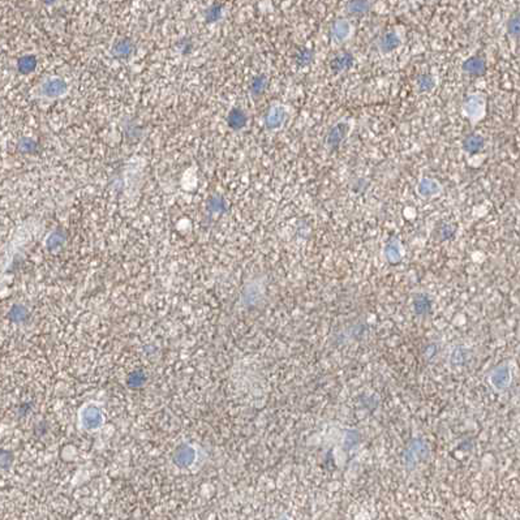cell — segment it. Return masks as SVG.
<instances>
[{
  "instance_id": "cell-8",
  "label": "cell",
  "mask_w": 520,
  "mask_h": 520,
  "mask_svg": "<svg viewBox=\"0 0 520 520\" xmlns=\"http://www.w3.org/2000/svg\"><path fill=\"white\" fill-rule=\"evenodd\" d=\"M401 46V40L395 31H388L378 40V48L382 54H391Z\"/></svg>"
},
{
  "instance_id": "cell-15",
  "label": "cell",
  "mask_w": 520,
  "mask_h": 520,
  "mask_svg": "<svg viewBox=\"0 0 520 520\" xmlns=\"http://www.w3.org/2000/svg\"><path fill=\"white\" fill-rule=\"evenodd\" d=\"M267 85H269V80H267V77H266L265 74L256 76L251 84L252 94H255V95H260V94H262L263 91L266 90Z\"/></svg>"
},
{
  "instance_id": "cell-6",
  "label": "cell",
  "mask_w": 520,
  "mask_h": 520,
  "mask_svg": "<svg viewBox=\"0 0 520 520\" xmlns=\"http://www.w3.org/2000/svg\"><path fill=\"white\" fill-rule=\"evenodd\" d=\"M352 33V26L344 18L337 20L330 28V38L335 43H343L350 38Z\"/></svg>"
},
{
  "instance_id": "cell-1",
  "label": "cell",
  "mask_w": 520,
  "mask_h": 520,
  "mask_svg": "<svg viewBox=\"0 0 520 520\" xmlns=\"http://www.w3.org/2000/svg\"><path fill=\"white\" fill-rule=\"evenodd\" d=\"M486 111L485 97L481 94H472L467 97L463 103V113L471 122L483 119Z\"/></svg>"
},
{
  "instance_id": "cell-10",
  "label": "cell",
  "mask_w": 520,
  "mask_h": 520,
  "mask_svg": "<svg viewBox=\"0 0 520 520\" xmlns=\"http://www.w3.org/2000/svg\"><path fill=\"white\" fill-rule=\"evenodd\" d=\"M65 90H67V85H65V82L63 81V80L48 79L47 81L43 84V93H45L46 97H48V98H56V97L64 94Z\"/></svg>"
},
{
  "instance_id": "cell-18",
  "label": "cell",
  "mask_w": 520,
  "mask_h": 520,
  "mask_svg": "<svg viewBox=\"0 0 520 520\" xmlns=\"http://www.w3.org/2000/svg\"><path fill=\"white\" fill-rule=\"evenodd\" d=\"M222 16V7L219 6H213L210 7L209 11H207L206 17L209 21H217L218 18Z\"/></svg>"
},
{
  "instance_id": "cell-16",
  "label": "cell",
  "mask_w": 520,
  "mask_h": 520,
  "mask_svg": "<svg viewBox=\"0 0 520 520\" xmlns=\"http://www.w3.org/2000/svg\"><path fill=\"white\" fill-rule=\"evenodd\" d=\"M506 29L507 33H509V35L512 40H519V16H517V13H515L514 16H511L509 18V21L506 24Z\"/></svg>"
},
{
  "instance_id": "cell-13",
  "label": "cell",
  "mask_w": 520,
  "mask_h": 520,
  "mask_svg": "<svg viewBox=\"0 0 520 520\" xmlns=\"http://www.w3.org/2000/svg\"><path fill=\"white\" fill-rule=\"evenodd\" d=\"M313 60H314V52L313 50H311V48L308 47L300 48L299 51H297L296 56H295L296 65L300 67V68H305V67L311 65L312 63H313Z\"/></svg>"
},
{
  "instance_id": "cell-4",
  "label": "cell",
  "mask_w": 520,
  "mask_h": 520,
  "mask_svg": "<svg viewBox=\"0 0 520 520\" xmlns=\"http://www.w3.org/2000/svg\"><path fill=\"white\" fill-rule=\"evenodd\" d=\"M416 192L418 193V196L421 198L429 200V198L438 197L442 192V187L441 184L435 180V179L424 178L417 183Z\"/></svg>"
},
{
  "instance_id": "cell-5",
  "label": "cell",
  "mask_w": 520,
  "mask_h": 520,
  "mask_svg": "<svg viewBox=\"0 0 520 520\" xmlns=\"http://www.w3.org/2000/svg\"><path fill=\"white\" fill-rule=\"evenodd\" d=\"M486 62L484 57L477 56H469L461 63V71L463 73L468 74V76L472 77H481L486 73Z\"/></svg>"
},
{
  "instance_id": "cell-3",
  "label": "cell",
  "mask_w": 520,
  "mask_h": 520,
  "mask_svg": "<svg viewBox=\"0 0 520 520\" xmlns=\"http://www.w3.org/2000/svg\"><path fill=\"white\" fill-rule=\"evenodd\" d=\"M287 119V111L286 108L283 107L282 105H274L267 110L265 115V119H263V123H265L266 129L269 130H277L284 124Z\"/></svg>"
},
{
  "instance_id": "cell-14",
  "label": "cell",
  "mask_w": 520,
  "mask_h": 520,
  "mask_svg": "<svg viewBox=\"0 0 520 520\" xmlns=\"http://www.w3.org/2000/svg\"><path fill=\"white\" fill-rule=\"evenodd\" d=\"M371 8L368 0H351L347 6V11L351 14H364Z\"/></svg>"
},
{
  "instance_id": "cell-2",
  "label": "cell",
  "mask_w": 520,
  "mask_h": 520,
  "mask_svg": "<svg viewBox=\"0 0 520 520\" xmlns=\"http://www.w3.org/2000/svg\"><path fill=\"white\" fill-rule=\"evenodd\" d=\"M350 132V123L338 122L330 128L326 136V146L330 150H335L340 146Z\"/></svg>"
},
{
  "instance_id": "cell-12",
  "label": "cell",
  "mask_w": 520,
  "mask_h": 520,
  "mask_svg": "<svg viewBox=\"0 0 520 520\" xmlns=\"http://www.w3.org/2000/svg\"><path fill=\"white\" fill-rule=\"evenodd\" d=\"M435 79L433 74L429 73H422L417 77V81H416V85H417L418 93H430L433 89L435 88Z\"/></svg>"
},
{
  "instance_id": "cell-9",
  "label": "cell",
  "mask_w": 520,
  "mask_h": 520,
  "mask_svg": "<svg viewBox=\"0 0 520 520\" xmlns=\"http://www.w3.org/2000/svg\"><path fill=\"white\" fill-rule=\"evenodd\" d=\"M484 145H485V140L477 133H471V134L464 137L463 142H461V147H463L464 151L467 154H471V156L480 153L484 149Z\"/></svg>"
},
{
  "instance_id": "cell-17",
  "label": "cell",
  "mask_w": 520,
  "mask_h": 520,
  "mask_svg": "<svg viewBox=\"0 0 520 520\" xmlns=\"http://www.w3.org/2000/svg\"><path fill=\"white\" fill-rule=\"evenodd\" d=\"M386 256L389 257V260L398 261L399 257H400V253H399V246L396 241H390L389 245L386 246Z\"/></svg>"
},
{
  "instance_id": "cell-11",
  "label": "cell",
  "mask_w": 520,
  "mask_h": 520,
  "mask_svg": "<svg viewBox=\"0 0 520 520\" xmlns=\"http://www.w3.org/2000/svg\"><path fill=\"white\" fill-rule=\"evenodd\" d=\"M246 122H248V116H246L245 111L241 110V108H232L228 116H227V123H228L229 128H232L234 130L243 129L246 125Z\"/></svg>"
},
{
  "instance_id": "cell-7",
  "label": "cell",
  "mask_w": 520,
  "mask_h": 520,
  "mask_svg": "<svg viewBox=\"0 0 520 520\" xmlns=\"http://www.w3.org/2000/svg\"><path fill=\"white\" fill-rule=\"evenodd\" d=\"M355 57L351 52H340V54L335 55V56L331 59L330 62V69L333 71V73L339 74L343 73V72L350 71L352 67H354Z\"/></svg>"
},
{
  "instance_id": "cell-19",
  "label": "cell",
  "mask_w": 520,
  "mask_h": 520,
  "mask_svg": "<svg viewBox=\"0 0 520 520\" xmlns=\"http://www.w3.org/2000/svg\"><path fill=\"white\" fill-rule=\"evenodd\" d=\"M43 2H45L46 4H52V3H55L56 0H43Z\"/></svg>"
}]
</instances>
